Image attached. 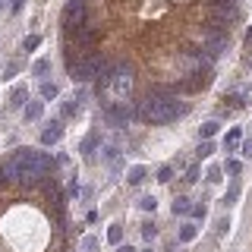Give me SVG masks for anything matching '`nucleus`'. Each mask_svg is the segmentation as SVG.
Wrapping results in <instances>:
<instances>
[{
	"mask_svg": "<svg viewBox=\"0 0 252 252\" xmlns=\"http://www.w3.org/2000/svg\"><path fill=\"white\" fill-rule=\"evenodd\" d=\"M186 114H189V101H180L170 89H155L139 101V117L145 123H152V126L173 123V120H180V117H186Z\"/></svg>",
	"mask_w": 252,
	"mask_h": 252,
	"instance_id": "f257e3e1",
	"label": "nucleus"
},
{
	"mask_svg": "<svg viewBox=\"0 0 252 252\" xmlns=\"http://www.w3.org/2000/svg\"><path fill=\"white\" fill-rule=\"evenodd\" d=\"M13 161H16V173H19L22 186L41 183L47 173L54 170V158L47 152H41V148H19V152L13 155Z\"/></svg>",
	"mask_w": 252,
	"mask_h": 252,
	"instance_id": "f03ea898",
	"label": "nucleus"
},
{
	"mask_svg": "<svg viewBox=\"0 0 252 252\" xmlns=\"http://www.w3.org/2000/svg\"><path fill=\"white\" fill-rule=\"evenodd\" d=\"M82 22H85V0H66L63 10H60V29H63V35L76 32Z\"/></svg>",
	"mask_w": 252,
	"mask_h": 252,
	"instance_id": "7ed1b4c3",
	"label": "nucleus"
},
{
	"mask_svg": "<svg viewBox=\"0 0 252 252\" xmlns=\"http://www.w3.org/2000/svg\"><path fill=\"white\" fill-rule=\"evenodd\" d=\"M208 19L211 26L230 32L233 22H240V3H208Z\"/></svg>",
	"mask_w": 252,
	"mask_h": 252,
	"instance_id": "20e7f679",
	"label": "nucleus"
},
{
	"mask_svg": "<svg viewBox=\"0 0 252 252\" xmlns=\"http://www.w3.org/2000/svg\"><path fill=\"white\" fill-rule=\"evenodd\" d=\"M208 85H211V66H205V69L189 73V79L180 82V89H183V92H199V89H208Z\"/></svg>",
	"mask_w": 252,
	"mask_h": 252,
	"instance_id": "39448f33",
	"label": "nucleus"
},
{
	"mask_svg": "<svg viewBox=\"0 0 252 252\" xmlns=\"http://www.w3.org/2000/svg\"><path fill=\"white\" fill-rule=\"evenodd\" d=\"M63 139V126L54 120V123H47L44 129H41V145H57V142Z\"/></svg>",
	"mask_w": 252,
	"mask_h": 252,
	"instance_id": "423d86ee",
	"label": "nucleus"
},
{
	"mask_svg": "<svg viewBox=\"0 0 252 252\" xmlns=\"http://www.w3.org/2000/svg\"><path fill=\"white\" fill-rule=\"evenodd\" d=\"M41 110H44V101H29L26 104V120H38Z\"/></svg>",
	"mask_w": 252,
	"mask_h": 252,
	"instance_id": "0eeeda50",
	"label": "nucleus"
},
{
	"mask_svg": "<svg viewBox=\"0 0 252 252\" xmlns=\"http://www.w3.org/2000/svg\"><path fill=\"white\" fill-rule=\"evenodd\" d=\"M145 177H148V170H145V167H129V173H126V180H129L132 186L145 183Z\"/></svg>",
	"mask_w": 252,
	"mask_h": 252,
	"instance_id": "6e6552de",
	"label": "nucleus"
},
{
	"mask_svg": "<svg viewBox=\"0 0 252 252\" xmlns=\"http://www.w3.org/2000/svg\"><path fill=\"white\" fill-rule=\"evenodd\" d=\"M173 215H192V205H189V199H186V195L173 199Z\"/></svg>",
	"mask_w": 252,
	"mask_h": 252,
	"instance_id": "1a4fd4ad",
	"label": "nucleus"
},
{
	"mask_svg": "<svg viewBox=\"0 0 252 252\" xmlns=\"http://www.w3.org/2000/svg\"><path fill=\"white\" fill-rule=\"evenodd\" d=\"M29 101V92H26V85H19V89L13 92V98H10V107H22Z\"/></svg>",
	"mask_w": 252,
	"mask_h": 252,
	"instance_id": "9d476101",
	"label": "nucleus"
},
{
	"mask_svg": "<svg viewBox=\"0 0 252 252\" xmlns=\"http://www.w3.org/2000/svg\"><path fill=\"white\" fill-rule=\"evenodd\" d=\"M94 145H98V132H92V136L82 142V155H85V158H92V155H94Z\"/></svg>",
	"mask_w": 252,
	"mask_h": 252,
	"instance_id": "9b49d317",
	"label": "nucleus"
},
{
	"mask_svg": "<svg viewBox=\"0 0 252 252\" xmlns=\"http://www.w3.org/2000/svg\"><path fill=\"white\" fill-rule=\"evenodd\" d=\"M32 73H35V76H47V73H51V60L41 57V60L35 63V66H32Z\"/></svg>",
	"mask_w": 252,
	"mask_h": 252,
	"instance_id": "f8f14e48",
	"label": "nucleus"
},
{
	"mask_svg": "<svg viewBox=\"0 0 252 252\" xmlns=\"http://www.w3.org/2000/svg\"><path fill=\"white\" fill-rule=\"evenodd\" d=\"M236 145H240V129H230V132H227V139H224V148H227V152H233Z\"/></svg>",
	"mask_w": 252,
	"mask_h": 252,
	"instance_id": "ddd939ff",
	"label": "nucleus"
},
{
	"mask_svg": "<svg viewBox=\"0 0 252 252\" xmlns=\"http://www.w3.org/2000/svg\"><path fill=\"white\" fill-rule=\"evenodd\" d=\"M211 152H215V142H211V139H202L199 148H195V155H199V158H208Z\"/></svg>",
	"mask_w": 252,
	"mask_h": 252,
	"instance_id": "4468645a",
	"label": "nucleus"
},
{
	"mask_svg": "<svg viewBox=\"0 0 252 252\" xmlns=\"http://www.w3.org/2000/svg\"><path fill=\"white\" fill-rule=\"evenodd\" d=\"M57 94H60V89H57L54 82H41V98L51 101V98H57Z\"/></svg>",
	"mask_w": 252,
	"mask_h": 252,
	"instance_id": "2eb2a0df",
	"label": "nucleus"
},
{
	"mask_svg": "<svg viewBox=\"0 0 252 252\" xmlns=\"http://www.w3.org/2000/svg\"><path fill=\"white\" fill-rule=\"evenodd\" d=\"M218 126H220L218 120H208V123H205L202 129H199V136H202V139H211V136H215V132H218Z\"/></svg>",
	"mask_w": 252,
	"mask_h": 252,
	"instance_id": "dca6fc26",
	"label": "nucleus"
},
{
	"mask_svg": "<svg viewBox=\"0 0 252 252\" xmlns=\"http://www.w3.org/2000/svg\"><path fill=\"white\" fill-rule=\"evenodd\" d=\"M107 240H110V243H120V240H123V227H120V224H114V227L107 230Z\"/></svg>",
	"mask_w": 252,
	"mask_h": 252,
	"instance_id": "f3484780",
	"label": "nucleus"
},
{
	"mask_svg": "<svg viewBox=\"0 0 252 252\" xmlns=\"http://www.w3.org/2000/svg\"><path fill=\"white\" fill-rule=\"evenodd\" d=\"M158 180H161V183H170V180H173V167H170V164H164V167L158 170Z\"/></svg>",
	"mask_w": 252,
	"mask_h": 252,
	"instance_id": "a211bd4d",
	"label": "nucleus"
},
{
	"mask_svg": "<svg viewBox=\"0 0 252 252\" xmlns=\"http://www.w3.org/2000/svg\"><path fill=\"white\" fill-rule=\"evenodd\" d=\"M139 205H142L145 211H155V208H158V199H155V195H142V199H139Z\"/></svg>",
	"mask_w": 252,
	"mask_h": 252,
	"instance_id": "6ab92c4d",
	"label": "nucleus"
},
{
	"mask_svg": "<svg viewBox=\"0 0 252 252\" xmlns=\"http://www.w3.org/2000/svg\"><path fill=\"white\" fill-rule=\"evenodd\" d=\"M180 240H183V243L195 240V227H192V224H183V230H180Z\"/></svg>",
	"mask_w": 252,
	"mask_h": 252,
	"instance_id": "aec40b11",
	"label": "nucleus"
},
{
	"mask_svg": "<svg viewBox=\"0 0 252 252\" xmlns=\"http://www.w3.org/2000/svg\"><path fill=\"white\" fill-rule=\"evenodd\" d=\"M236 195H240V186L233 183L230 189H227V195H224V205H233V202H236Z\"/></svg>",
	"mask_w": 252,
	"mask_h": 252,
	"instance_id": "412c9836",
	"label": "nucleus"
},
{
	"mask_svg": "<svg viewBox=\"0 0 252 252\" xmlns=\"http://www.w3.org/2000/svg\"><path fill=\"white\" fill-rule=\"evenodd\" d=\"M155 224H152V220H145V224H142V236H145V240H155Z\"/></svg>",
	"mask_w": 252,
	"mask_h": 252,
	"instance_id": "4be33fe9",
	"label": "nucleus"
},
{
	"mask_svg": "<svg viewBox=\"0 0 252 252\" xmlns=\"http://www.w3.org/2000/svg\"><path fill=\"white\" fill-rule=\"evenodd\" d=\"M38 44H41V38H38V35H29L26 41H22V47H26V51H35Z\"/></svg>",
	"mask_w": 252,
	"mask_h": 252,
	"instance_id": "5701e85b",
	"label": "nucleus"
},
{
	"mask_svg": "<svg viewBox=\"0 0 252 252\" xmlns=\"http://www.w3.org/2000/svg\"><path fill=\"white\" fill-rule=\"evenodd\" d=\"M220 167H208V183H220Z\"/></svg>",
	"mask_w": 252,
	"mask_h": 252,
	"instance_id": "b1692460",
	"label": "nucleus"
},
{
	"mask_svg": "<svg viewBox=\"0 0 252 252\" xmlns=\"http://www.w3.org/2000/svg\"><path fill=\"white\" fill-rule=\"evenodd\" d=\"M215 230H218L220 236H224L227 230H230V220H227V218H220V220H218V227H215Z\"/></svg>",
	"mask_w": 252,
	"mask_h": 252,
	"instance_id": "393cba45",
	"label": "nucleus"
},
{
	"mask_svg": "<svg viewBox=\"0 0 252 252\" xmlns=\"http://www.w3.org/2000/svg\"><path fill=\"white\" fill-rule=\"evenodd\" d=\"M227 173L236 177V173H240V161H227Z\"/></svg>",
	"mask_w": 252,
	"mask_h": 252,
	"instance_id": "a878e982",
	"label": "nucleus"
},
{
	"mask_svg": "<svg viewBox=\"0 0 252 252\" xmlns=\"http://www.w3.org/2000/svg\"><path fill=\"white\" fill-rule=\"evenodd\" d=\"M199 180V167H189V173H186V183H195Z\"/></svg>",
	"mask_w": 252,
	"mask_h": 252,
	"instance_id": "bb28decb",
	"label": "nucleus"
},
{
	"mask_svg": "<svg viewBox=\"0 0 252 252\" xmlns=\"http://www.w3.org/2000/svg\"><path fill=\"white\" fill-rule=\"evenodd\" d=\"M240 148H243V158H252V139H249V142H243Z\"/></svg>",
	"mask_w": 252,
	"mask_h": 252,
	"instance_id": "cd10ccee",
	"label": "nucleus"
},
{
	"mask_svg": "<svg viewBox=\"0 0 252 252\" xmlns=\"http://www.w3.org/2000/svg\"><path fill=\"white\" fill-rule=\"evenodd\" d=\"M192 218H205V205H192Z\"/></svg>",
	"mask_w": 252,
	"mask_h": 252,
	"instance_id": "c85d7f7f",
	"label": "nucleus"
},
{
	"mask_svg": "<svg viewBox=\"0 0 252 252\" xmlns=\"http://www.w3.org/2000/svg\"><path fill=\"white\" fill-rule=\"evenodd\" d=\"M22 3H26V0H10V13H19Z\"/></svg>",
	"mask_w": 252,
	"mask_h": 252,
	"instance_id": "c756f323",
	"label": "nucleus"
},
{
	"mask_svg": "<svg viewBox=\"0 0 252 252\" xmlns=\"http://www.w3.org/2000/svg\"><path fill=\"white\" fill-rule=\"evenodd\" d=\"M246 47H252V29L246 32Z\"/></svg>",
	"mask_w": 252,
	"mask_h": 252,
	"instance_id": "7c9ffc66",
	"label": "nucleus"
},
{
	"mask_svg": "<svg viewBox=\"0 0 252 252\" xmlns=\"http://www.w3.org/2000/svg\"><path fill=\"white\" fill-rule=\"evenodd\" d=\"M117 252H136V249H132V246H120V249H117Z\"/></svg>",
	"mask_w": 252,
	"mask_h": 252,
	"instance_id": "2f4dec72",
	"label": "nucleus"
},
{
	"mask_svg": "<svg viewBox=\"0 0 252 252\" xmlns=\"http://www.w3.org/2000/svg\"><path fill=\"white\" fill-rule=\"evenodd\" d=\"M145 252H152V249H145Z\"/></svg>",
	"mask_w": 252,
	"mask_h": 252,
	"instance_id": "473e14b6",
	"label": "nucleus"
}]
</instances>
